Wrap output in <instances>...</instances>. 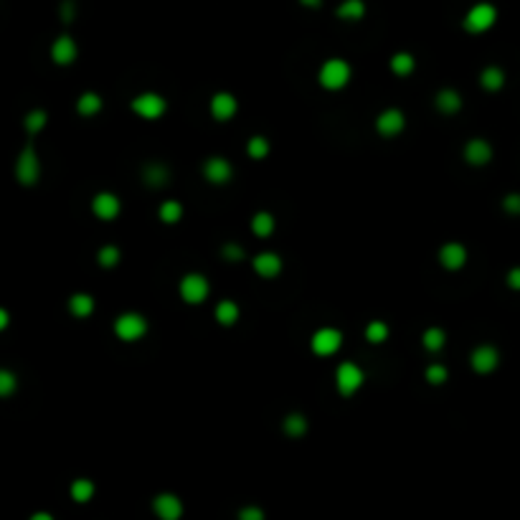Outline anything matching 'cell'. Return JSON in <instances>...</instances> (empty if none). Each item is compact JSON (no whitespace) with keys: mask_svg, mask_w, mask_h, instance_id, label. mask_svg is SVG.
Here are the masks:
<instances>
[{"mask_svg":"<svg viewBox=\"0 0 520 520\" xmlns=\"http://www.w3.org/2000/svg\"><path fill=\"white\" fill-rule=\"evenodd\" d=\"M350 82V67L343 59H330L320 69V84L325 89H343Z\"/></svg>","mask_w":520,"mask_h":520,"instance_id":"cell-1","label":"cell"},{"mask_svg":"<svg viewBox=\"0 0 520 520\" xmlns=\"http://www.w3.org/2000/svg\"><path fill=\"white\" fill-rule=\"evenodd\" d=\"M114 333H117L119 340H140L142 335L148 333V320L142 318V315H137V312H125V315H119L117 322H114Z\"/></svg>","mask_w":520,"mask_h":520,"instance_id":"cell-2","label":"cell"},{"mask_svg":"<svg viewBox=\"0 0 520 520\" xmlns=\"http://www.w3.org/2000/svg\"><path fill=\"white\" fill-rule=\"evenodd\" d=\"M38 175H41L38 155H36V150L28 145V148L21 150V155L15 160V178H18V183H23V186H33L38 180Z\"/></svg>","mask_w":520,"mask_h":520,"instance_id":"cell-3","label":"cell"},{"mask_svg":"<svg viewBox=\"0 0 520 520\" xmlns=\"http://www.w3.org/2000/svg\"><path fill=\"white\" fill-rule=\"evenodd\" d=\"M495 18H498L495 6H490V3H477L467 13V18H465V28H467L469 33H483V31H487L492 23H495Z\"/></svg>","mask_w":520,"mask_h":520,"instance_id":"cell-4","label":"cell"},{"mask_svg":"<svg viewBox=\"0 0 520 520\" xmlns=\"http://www.w3.org/2000/svg\"><path fill=\"white\" fill-rule=\"evenodd\" d=\"M208 279L203 275H186L183 282H180V297L186 300L188 305H201L203 300L208 297Z\"/></svg>","mask_w":520,"mask_h":520,"instance_id":"cell-5","label":"cell"},{"mask_svg":"<svg viewBox=\"0 0 520 520\" xmlns=\"http://www.w3.org/2000/svg\"><path fill=\"white\" fill-rule=\"evenodd\" d=\"M335 383H338V391L343 396L356 394L361 383H363V371L353 363H340L338 365V373H335Z\"/></svg>","mask_w":520,"mask_h":520,"instance_id":"cell-6","label":"cell"},{"mask_svg":"<svg viewBox=\"0 0 520 520\" xmlns=\"http://www.w3.org/2000/svg\"><path fill=\"white\" fill-rule=\"evenodd\" d=\"M165 99L160 97V94H153V92H145V94H140V97L132 102V112L135 114H140L142 119H157L165 114Z\"/></svg>","mask_w":520,"mask_h":520,"instance_id":"cell-7","label":"cell"},{"mask_svg":"<svg viewBox=\"0 0 520 520\" xmlns=\"http://www.w3.org/2000/svg\"><path fill=\"white\" fill-rule=\"evenodd\" d=\"M340 343L343 335L335 327H322V330H318V333L312 335V350L318 356H333L335 350L340 348Z\"/></svg>","mask_w":520,"mask_h":520,"instance_id":"cell-8","label":"cell"},{"mask_svg":"<svg viewBox=\"0 0 520 520\" xmlns=\"http://www.w3.org/2000/svg\"><path fill=\"white\" fill-rule=\"evenodd\" d=\"M153 508H155L157 518H163V520H178L180 515H183V503H180V498L171 495V492L157 495Z\"/></svg>","mask_w":520,"mask_h":520,"instance_id":"cell-9","label":"cell"},{"mask_svg":"<svg viewBox=\"0 0 520 520\" xmlns=\"http://www.w3.org/2000/svg\"><path fill=\"white\" fill-rule=\"evenodd\" d=\"M404 125H406V119H404L401 110H386L379 114L376 130H379L383 137H396V135L404 130Z\"/></svg>","mask_w":520,"mask_h":520,"instance_id":"cell-10","label":"cell"},{"mask_svg":"<svg viewBox=\"0 0 520 520\" xmlns=\"http://www.w3.org/2000/svg\"><path fill=\"white\" fill-rule=\"evenodd\" d=\"M92 211L102 221H112L119 214V198L114 193H97L94 196V203H92Z\"/></svg>","mask_w":520,"mask_h":520,"instance_id":"cell-11","label":"cell"},{"mask_svg":"<svg viewBox=\"0 0 520 520\" xmlns=\"http://www.w3.org/2000/svg\"><path fill=\"white\" fill-rule=\"evenodd\" d=\"M254 272L264 279H272L282 272V259L277 257L275 252H264V254H257L254 257Z\"/></svg>","mask_w":520,"mask_h":520,"instance_id":"cell-12","label":"cell"},{"mask_svg":"<svg viewBox=\"0 0 520 520\" xmlns=\"http://www.w3.org/2000/svg\"><path fill=\"white\" fill-rule=\"evenodd\" d=\"M498 350L492 348V345H480V348L472 353V368H475L477 373H490L498 368Z\"/></svg>","mask_w":520,"mask_h":520,"instance_id":"cell-13","label":"cell"},{"mask_svg":"<svg viewBox=\"0 0 520 520\" xmlns=\"http://www.w3.org/2000/svg\"><path fill=\"white\" fill-rule=\"evenodd\" d=\"M439 261L447 269H460L467 261V249L462 244H444L439 249Z\"/></svg>","mask_w":520,"mask_h":520,"instance_id":"cell-14","label":"cell"},{"mask_svg":"<svg viewBox=\"0 0 520 520\" xmlns=\"http://www.w3.org/2000/svg\"><path fill=\"white\" fill-rule=\"evenodd\" d=\"M211 114L216 119H231L236 114V99L231 97L229 92H218L214 99H211Z\"/></svg>","mask_w":520,"mask_h":520,"instance_id":"cell-15","label":"cell"},{"mask_svg":"<svg viewBox=\"0 0 520 520\" xmlns=\"http://www.w3.org/2000/svg\"><path fill=\"white\" fill-rule=\"evenodd\" d=\"M203 175L211 183H226L231 178V163L223 160V157H208L206 168H203Z\"/></svg>","mask_w":520,"mask_h":520,"instance_id":"cell-16","label":"cell"},{"mask_svg":"<svg viewBox=\"0 0 520 520\" xmlns=\"http://www.w3.org/2000/svg\"><path fill=\"white\" fill-rule=\"evenodd\" d=\"M51 59L56 61V64H61V67H64V64H71V61L76 59V44L69 36L56 38L51 46Z\"/></svg>","mask_w":520,"mask_h":520,"instance_id":"cell-17","label":"cell"},{"mask_svg":"<svg viewBox=\"0 0 520 520\" xmlns=\"http://www.w3.org/2000/svg\"><path fill=\"white\" fill-rule=\"evenodd\" d=\"M465 157H467V163H472V165H485L492 157L490 142H485V140L467 142V148H465Z\"/></svg>","mask_w":520,"mask_h":520,"instance_id":"cell-18","label":"cell"},{"mask_svg":"<svg viewBox=\"0 0 520 520\" xmlns=\"http://www.w3.org/2000/svg\"><path fill=\"white\" fill-rule=\"evenodd\" d=\"M92 310H94V300H92L89 295H84V292L71 295V300H69V312H71L74 318H89Z\"/></svg>","mask_w":520,"mask_h":520,"instance_id":"cell-19","label":"cell"},{"mask_svg":"<svg viewBox=\"0 0 520 520\" xmlns=\"http://www.w3.org/2000/svg\"><path fill=\"white\" fill-rule=\"evenodd\" d=\"M437 107H439V112H444V114H454V112L462 107V99L454 89H442L437 94Z\"/></svg>","mask_w":520,"mask_h":520,"instance_id":"cell-20","label":"cell"},{"mask_svg":"<svg viewBox=\"0 0 520 520\" xmlns=\"http://www.w3.org/2000/svg\"><path fill=\"white\" fill-rule=\"evenodd\" d=\"M76 110H79V114H84V117H94V114L102 110V99H99V94H94V92H87V94L79 97Z\"/></svg>","mask_w":520,"mask_h":520,"instance_id":"cell-21","label":"cell"},{"mask_svg":"<svg viewBox=\"0 0 520 520\" xmlns=\"http://www.w3.org/2000/svg\"><path fill=\"white\" fill-rule=\"evenodd\" d=\"M252 231L261 239L269 236V234L275 231V216L267 214V211H259V214L252 218Z\"/></svg>","mask_w":520,"mask_h":520,"instance_id":"cell-22","label":"cell"},{"mask_svg":"<svg viewBox=\"0 0 520 520\" xmlns=\"http://www.w3.org/2000/svg\"><path fill=\"white\" fill-rule=\"evenodd\" d=\"M239 318V305L236 302H231V300H223V302H218V307H216V320L221 322V325H234Z\"/></svg>","mask_w":520,"mask_h":520,"instance_id":"cell-23","label":"cell"},{"mask_svg":"<svg viewBox=\"0 0 520 520\" xmlns=\"http://www.w3.org/2000/svg\"><path fill=\"white\" fill-rule=\"evenodd\" d=\"M480 82H483V87L487 92H498L500 87L505 84V74H503L498 67H487L483 71V76H480Z\"/></svg>","mask_w":520,"mask_h":520,"instance_id":"cell-24","label":"cell"},{"mask_svg":"<svg viewBox=\"0 0 520 520\" xmlns=\"http://www.w3.org/2000/svg\"><path fill=\"white\" fill-rule=\"evenodd\" d=\"M363 13H365L363 0H345V3L338 6V15L345 18V21H358V18H363Z\"/></svg>","mask_w":520,"mask_h":520,"instance_id":"cell-25","label":"cell"},{"mask_svg":"<svg viewBox=\"0 0 520 520\" xmlns=\"http://www.w3.org/2000/svg\"><path fill=\"white\" fill-rule=\"evenodd\" d=\"M92 495H94V483L92 480H74L71 485V498L76 503H89Z\"/></svg>","mask_w":520,"mask_h":520,"instance_id":"cell-26","label":"cell"},{"mask_svg":"<svg viewBox=\"0 0 520 520\" xmlns=\"http://www.w3.org/2000/svg\"><path fill=\"white\" fill-rule=\"evenodd\" d=\"M391 69H394V74H399V76H409L411 71H414V56L406 51L396 53L394 59H391Z\"/></svg>","mask_w":520,"mask_h":520,"instance_id":"cell-27","label":"cell"},{"mask_svg":"<svg viewBox=\"0 0 520 520\" xmlns=\"http://www.w3.org/2000/svg\"><path fill=\"white\" fill-rule=\"evenodd\" d=\"M142 180L148 183V186H163V183H168V168H163V165H150V168H145V175H142Z\"/></svg>","mask_w":520,"mask_h":520,"instance_id":"cell-28","label":"cell"},{"mask_svg":"<svg viewBox=\"0 0 520 520\" xmlns=\"http://www.w3.org/2000/svg\"><path fill=\"white\" fill-rule=\"evenodd\" d=\"M284 431H287L290 437H302L307 431V419L302 414H290L284 419Z\"/></svg>","mask_w":520,"mask_h":520,"instance_id":"cell-29","label":"cell"},{"mask_svg":"<svg viewBox=\"0 0 520 520\" xmlns=\"http://www.w3.org/2000/svg\"><path fill=\"white\" fill-rule=\"evenodd\" d=\"M157 214H160V221L175 223V221H180V216H183V206H180L178 201H165Z\"/></svg>","mask_w":520,"mask_h":520,"instance_id":"cell-30","label":"cell"},{"mask_svg":"<svg viewBox=\"0 0 520 520\" xmlns=\"http://www.w3.org/2000/svg\"><path fill=\"white\" fill-rule=\"evenodd\" d=\"M26 130H28L31 135H36V132H41L44 130V125H46V112L44 110H33V112H28L26 114Z\"/></svg>","mask_w":520,"mask_h":520,"instance_id":"cell-31","label":"cell"},{"mask_svg":"<svg viewBox=\"0 0 520 520\" xmlns=\"http://www.w3.org/2000/svg\"><path fill=\"white\" fill-rule=\"evenodd\" d=\"M365 338L371 343H383L388 338V325L386 322H381V320H373L371 325L365 327Z\"/></svg>","mask_w":520,"mask_h":520,"instance_id":"cell-32","label":"cell"},{"mask_svg":"<svg viewBox=\"0 0 520 520\" xmlns=\"http://www.w3.org/2000/svg\"><path fill=\"white\" fill-rule=\"evenodd\" d=\"M246 150H249V155H252L254 160H261V157L269 155V142L264 140L261 135H257V137H252V140H249Z\"/></svg>","mask_w":520,"mask_h":520,"instance_id":"cell-33","label":"cell"},{"mask_svg":"<svg viewBox=\"0 0 520 520\" xmlns=\"http://www.w3.org/2000/svg\"><path fill=\"white\" fill-rule=\"evenodd\" d=\"M444 333L439 330V327H429L426 333H424V348L426 350H439L442 345H444Z\"/></svg>","mask_w":520,"mask_h":520,"instance_id":"cell-34","label":"cell"},{"mask_svg":"<svg viewBox=\"0 0 520 520\" xmlns=\"http://www.w3.org/2000/svg\"><path fill=\"white\" fill-rule=\"evenodd\" d=\"M97 259L102 267H114V264L119 261V249L117 246H102L97 254Z\"/></svg>","mask_w":520,"mask_h":520,"instance_id":"cell-35","label":"cell"},{"mask_svg":"<svg viewBox=\"0 0 520 520\" xmlns=\"http://www.w3.org/2000/svg\"><path fill=\"white\" fill-rule=\"evenodd\" d=\"M447 376H449V373H447L444 365H429V368H426V381H429V383H434V386L444 383Z\"/></svg>","mask_w":520,"mask_h":520,"instance_id":"cell-36","label":"cell"},{"mask_svg":"<svg viewBox=\"0 0 520 520\" xmlns=\"http://www.w3.org/2000/svg\"><path fill=\"white\" fill-rule=\"evenodd\" d=\"M15 391V376L10 371H0V396H10Z\"/></svg>","mask_w":520,"mask_h":520,"instance_id":"cell-37","label":"cell"},{"mask_svg":"<svg viewBox=\"0 0 520 520\" xmlns=\"http://www.w3.org/2000/svg\"><path fill=\"white\" fill-rule=\"evenodd\" d=\"M223 257L229 261H239L241 257H244V249L241 246H236V244H226L223 246Z\"/></svg>","mask_w":520,"mask_h":520,"instance_id":"cell-38","label":"cell"},{"mask_svg":"<svg viewBox=\"0 0 520 520\" xmlns=\"http://www.w3.org/2000/svg\"><path fill=\"white\" fill-rule=\"evenodd\" d=\"M503 206H505L508 214H515V216H518V214H520V193H510V196L505 198V201H503Z\"/></svg>","mask_w":520,"mask_h":520,"instance_id":"cell-39","label":"cell"},{"mask_svg":"<svg viewBox=\"0 0 520 520\" xmlns=\"http://www.w3.org/2000/svg\"><path fill=\"white\" fill-rule=\"evenodd\" d=\"M239 518L241 520H264V510H259V508H244V510L239 513Z\"/></svg>","mask_w":520,"mask_h":520,"instance_id":"cell-40","label":"cell"},{"mask_svg":"<svg viewBox=\"0 0 520 520\" xmlns=\"http://www.w3.org/2000/svg\"><path fill=\"white\" fill-rule=\"evenodd\" d=\"M508 284H510L513 290H520V267H515V269H510V272H508Z\"/></svg>","mask_w":520,"mask_h":520,"instance_id":"cell-41","label":"cell"},{"mask_svg":"<svg viewBox=\"0 0 520 520\" xmlns=\"http://www.w3.org/2000/svg\"><path fill=\"white\" fill-rule=\"evenodd\" d=\"M61 18H64V21H71V18H74V3H71V0H67V3H64V6H61Z\"/></svg>","mask_w":520,"mask_h":520,"instance_id":"cell-42","label":"cell"},{"mask_svg":"<svg viewBox=\"0 0 520 520\" xmlns=\"http://www.w3.org/2000/svg\"><path fill=\"white\" fill-rule=\"evenodd\" d=\"M302 6H307V8H318L320 6V0H300Z\"/></svg>","mask_w":520,"mask_h":520,"instance_id":"cell-43","label":"cell"},{"mask_svg":"<svg viewBox=\"0 0 520 520\" xmlns=\"http://www.w3.org/2000/svg\"><path fill=\"white\" fill-rule=\"evenodd\" d=\"M6 325H8V312L0 310V327H6Z\"/></svg>","mask_w":520,"mask_h":520,"instance_id":"cell-44","label":"cell"},{"mask_svg":"<svg viewBox=\"0 0 520 520\" xmlns=\"http://www.w3.org/2000/svg\"><path fill=\"white\" fill-rule=\"evenodd\" d=\"M33 520H51V515H49V513H38V515H33Z\"/></svg>","mask_w":520,"mask_h":520,"instance_id":"cell-45","label":"cell"}]
</instances>
